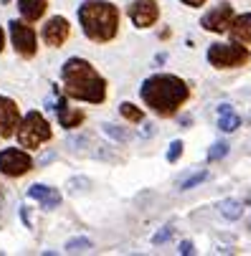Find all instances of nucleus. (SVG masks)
Here are the masks:
<instances>
[{
	"label": "nucleus",
	"instance_id": "1",
	"mask_svg": "<svg viewBox=\"0 0 251 256\" xmlns=\"http://www.w3.org/2000/svg\"><path fill=\"white\" fill-rule=\"evenodd\" d=\"M142 102H145L155 114L160 117H172L178 109H180L188 96H190V86L170 74H158L150 76L145 84H142Z\"/></svg>",
	"mask_w": 251,
	"mask_h": 256
},
{
	"label": "nucleus",
	"instance_id": "2",
	"mask_svg": "<svg viewBox=\"0 0 251 256\" xmlns=\"http://www.w3.org/2000/svg\"><path fill=\"white\" fill-rule=\"evenodd\" d=\"M61 79H64V92L71 99L89 102V104H102L106 99L104 79L84 58H68L61 68Z\"/></svg>",
	"mask_w": 251,
	"mask_h": 256
},
{
	"label": "nucleus",
	"instance_id": "3",
	"mask_svg": "<svg viewBox=\"0 0 251 256\" xmlns=\"http://www.w3.org/2000/svg\"><path fill=\"white\" fill-rule=\"evenodd\" d=\"M79 20L84 33L96 44L112 41L120 30V10L106 0H86L79 8Z\"/></svg>",
	"mask_w": 251,
	"mask_h": 256
},
{
	"label": "nucleus",
	"instance_id": "4",
	"mask_svg": "<svg viewBox=\"0 0 251 256\" xmlns=\"http://www.w3.org/2000/svg\"><path fill=\"white\" fill-rule=\"evenodd\" d=\"M51 140V127L38 112H28L23 122H18V142L28 150H36L38 144Z\"/></svg>",
	"mask_w": 251,
	"mask_h": 256
},
{
	"label": "nucleus",
	"instance_id": "5",
	"mask_svg": "<svg viewBox=\"0 0 251 256\" xmlns=\"http://www.w3.org/2000/svg\"><path fill=\"white\" fill-rule=\"evenodd\" d=\"M251 58V51L238 44H213L208 48V64L216 68H238L246 66Z\"/></svg>",
	"mask_w": 251,
	"mask_h": 256
},
{
	"label": "nucleus",
	"instance_id": "6",
	"mask_svg": "<svg viewBox=\"0 0 251 256\" xmlns=\"http://www.w3.org/2000/svg\"><path fill=\"white\" fill-rule=\"evenodd\" d=\"M10 38H13V46L16 51L23 56V58H33L38 46H36V30L23 23V20H13L10 23Z\"/></svg>",
	"mask_w": 251,
	"mask_h": 256
},
{
	"label": "nucleus",
	"instance_id": "7",
	"mask_svg": "<svg viewBox=\"0 0 251 256\" xmlns=\"http://www.w3.org/2000/svg\"><path fill=\"white\" fill-rule=\"evenodd\" d=\"M33 168V160L20 150H3L0 152V172L8 178H20Z\"/></svg>",
	"mask_w": 251,
	"mask_h": 256
},
{
	"label": "nucleus",
	"instance_id": "8",
	"mask_svg": "<svg viewBox=\"0 0 251 256\" xmlns=\"http://www.w3.org/2000/svg\"><path fill=\"white\" fill-rule=\"evenodd\" d=\"M231 20H234V6H231V3H218L216 8H210V10L203 16L200 26H203L206 30H213V33H228Z\"/></svg>",
	"mask_w": 251,
	"mask_h": 256
},
{
	"label": "nucleus",
	"instance_id": "9",
	"mask_svg": "<svg viewBox=\"0 0 251 256\" xmlns=\"http://www.w3.org/2000/svg\"><path fill=\"white\" fill-rule=\"evenodd\" d=\"M130 18L137 28H150L160 18V8L155 0H134L130 6Z\"/></svg>",
	"mask_w": 251,
	"mask_h": 256
},
{
	"label": "nucleus",
	"instance_id": "10",
	"mask_svg": "<svg viewBox=\"0 0 251 256\" xmlns=\"http://www.w3.org/2000/svg\"><path fill=\"white\" fill-rule=\"evenodd\" d=\"M18 122H20V114H18L16 102H10L8 96H0V137L16 134Z\"/></svg>",
	"mask_w": 251,
	"mask_h": 256
},
{
	"label": "nucleus",
	"instance_id": "11",
	"mask_svg": "<svg viewBox=\"0 0 251 256\" xmlns=\"http://www.w3.org/2000/svg\"><path fill=\"white\" fill-rule=\"evenodd\" d=\"M68 33H71V28H68V20L56 16V18H51V20L44 26V41H46L48 46L58 48V46H64V44H66Z\"/></svg>",
	"mask_w": 251,
	"mask_h": 256
},
{
	"label": "nucleus",
	"instance_id": "12",
	"mask_svg": "<svg viewBox=\"0 0 251 256\" xmlns=\"http://www.w3.org/2000/svg\"><path fill=\"white\" fill-rule=\"evenodd\" d=\"M28 198L38 200L46 210H54V208L61 206V193H58L56 188H48V186H33V188L28 190Z\"/></svg>",
	"mask_w": 251,
	"mask_h": 256
},
{
	"label": "nucleus",
	"instance_id": "13",
	"mask_svg": "<svg viewBox=\"0 0 251 256\" xmlns=\"http://www.w3.org/2000/svg\"><path fill=\"white\" fill-rule=\"evenodd\" d=\"M56 114H58L61 127H66V130H74V127H79V124L84 122V112H76V109H71L68 102H66L64 96L56 102Z\"/></svg>",
	"mask_w": 251,
	"mask_h": 256
},
{
	"label": "nucleus",
	"instance_id": "14",
	"mask_svg": "<svg viewBox=\"0 0 251 256\" xmlns=\"http://www.w3.org/2000/svg\"><path fill=\"white\" fill-rule=\"evenodd\" d=\"M228 33H231V38L236 44H248L251 46V13H244V16L234 18L231 26H228Z\"/></svg>",
	"mask_w": 251,
	"mask_h": 256
},
{
	"label": "nucleus",
	"instance_id": "15",
	"mask_svg": "<svg viewBox=\"0 0 251 256\" xmlns=\"http://www.w3.org/2000/svg\"><path fill=\"white\" fill-rule=\"evenodd\" d=\"M18 6H20V13L28 23H36L38 18H44L46 13V6H48V0H18Z\"/></svg>",
	"mask_w": 251,
	"mask_h": 256
},
{
	"label": "nucleus",
	"instance_id": "16",
	"mask_svg": "<svg viewBox=\"0 0 251 256\" xmlns=\"http://www.w3.org/2000/svg\"><path fill=\"white\" fill-rule=\"evenodd\" d=\"M241 213H244V208H241L238 200H224L221 203V216L226 218V221H238Z\"/></svg>",
	"mask_w": 251,
	"mask_h": 256
},
{
	"label": "nucleus",
	"instance_id": "17",
	"mask_svg": "<svg viewBox=\"0 0 251 256\" xmlns=\"http://www.w3.org/2000/svg\"><path fill=\"white\" fill-rule=\"evenodd\" d=\"M218 127H221L224 132H236V130L241 127V120H238V114H236L234 109H231V112H224V114H221V120H218Z\"/></svg>",
	"mask_w": 251,
	"mask_h": 256
},
{
	"label": "nucleus",
	"instance_id": "18",
	"mask_svg": "<svg viewBox=\"0 0 251 256\" xmlns=\"http://www.w3.org/2000/svg\"><path fill=\"white\" fill-rule=\"evenodd\" d=\"M120 112H122V117L130 120V122H142V117H145V114H142V109H137V106L130 104V102H124V104L120 106Z\"/></svg>",
	"mask_w": 251,
	"mask_h": 256
},
{
	"label": "nucleus",
	"instance_id": "19",
	"mask_svg": "<svg viewBox=\"0 0 251 256\" xmlns=\"http://www.w3.org/2000/svg\"><path fill=\"white\" fill-rule=\"evenodd\" d=\"M89 248H92V241L89 238H74V241L66 244V251L68 254H82V251H89Z\"/></svg>",
	"mask_w": 251,
	"mask_h": 256
},
{
	"label": "nucleus",
	"instance_id": "20",
	"mask_svg": "<svg viewBox=\"0 0 251 256\" xmlns=\"http://www.w3.org/2000/svg\"><path fill=\"white\" fill-rule=\"evenodd\" d=\"M226 155H228V144H226V142H216V144L210 148V152H208V160L216 162V160H224Z\"/></svg>",
	"mask_w": 251,
	"mask_h": 256
},
{
	"label": "nucleus",
	"instance_id": "21",
	"mask_svg": "<svg viewBox=\"0 0 251 256\" xmlns=\"http://www.w3.org/2000/svg\"><path fill=\"white\" fill-rule=\"evenodd\" d=\"M208 180V170H203V172H196L193 178H188L183 186H180V190H190V188H196V186H200V182H206Z\"/></svg>",
	"mask_w": 251,
	"mask_h": 256
},
{
	"label": "nucleus",
	"instance_id": "22",
	"mask_svg": "<svg viewBox=\"0 0 251 256\" xmlns=\"http://www.w3.org/2000/svg\"><path fill=\"white\" fill-rule=\"evenodd\" d=\"M180 155H183V142L175 140V142L170 144V150H168V160H170V162H178V160H180Z\"/></svg>",
	"mask_w": 251,
	"mask_h": 256
},
{
	"label": "nucleus",
	"instance_id": "23",
	"mask_svg": "<svg viewBox=\"0 0 251 256\" xmlns=\"http://www.w3.org/2000/svg\"><path fill=\"white\" fill-rule=\"evenodd\" d=\"M104 132L110 134V137H114V140H120V142H124V140H130V134L124 132V130H120V127H114V124H104Z\"/></svg>",
	"mask_w": 251,
	"mask_h": 256
},
{
	"label": "nucleus",
	"instance_id": "24",
	"mask_svg": "<svg viewBox=\"0 0 251 256\" xmlns=\"http://www.w3.org/2000/svg\"><path fill=\"white\" fill-rule=\"evenodd\" d=\"M170 236H172V228H170V226H165V228H162V231H160V234L152 238V244H155V246H160V244H165Z\"/></svg>",
	"mask_w": 251,
	"mask_h": 256
},
{
	"label": "nucleus",
	"instance_id": "25",
	"mask_svg": "<svg viewBox=\"0 0 251 256\" xmlns=\"http://www.w3.org/2000/svg\"><path fill=\"white\" fill-rule=\"evenodd\" d=\"M193 251H196V248H193L190 241H183V244H180V254H183V256H188V254H193Z\"/></svg>",
	"mask_w": 251,
	"mask_h": 256
},
{
	"label": "nucleus",
	"instance_id": "26",
	"mask_svg": "<svg viewBox=\"0 0 251 256\" xmlns=\"http://www.w3.org/2000/svg\"><path fill=\"white\" fill-rule=\"evenodd\" d=\"M183 3L190 8H200V6H206V0H183Z\"/></svg>",
	"mask_w": 251,
	"mask_h": 256
},
{
	"label": "nucleus",
	"instance_id": "27",
	"mask_svg": "<svg viewBox=\"0 0 251 256\" xmlns=\"http://www.w3.org/2000/svg\"><path fill=\"white\" fill-rule=\"evenodd\" d=\"M3 44H6V36H3V28H0V51H3Z\"/></svg>",
	"mask_w": 251,
	"mask_h": 256
}]
</instances>
